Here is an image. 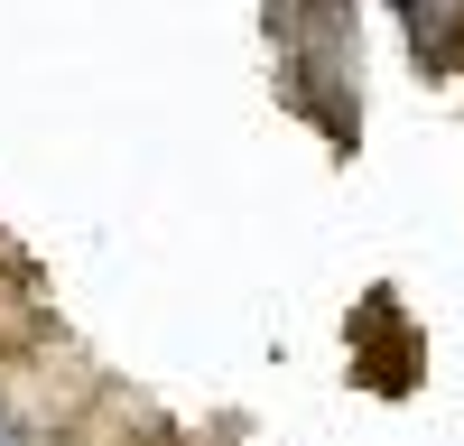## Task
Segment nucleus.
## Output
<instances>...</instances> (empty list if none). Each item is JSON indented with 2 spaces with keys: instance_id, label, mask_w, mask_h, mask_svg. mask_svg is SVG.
<instances>
[{
  "instance_id": "obj_1",
  "label": "nucleus",
  "mask_w": 464,
  "mask_h": 446,
  "mask_svg": "<svg viewBox=\"0 0 464 446\" xmlns=\"http://www.w3.org/2000/svg\"><path fill=\"white\" fill-rule=\"evenodd\" d=\"M455 19H464V0H409V37L428 56H455Z\"/></svg>"
},
{
  "instance_id": "obj_2",
  "label": "nucleus",
  "mask_w": 464,
  "mask_h": 446,
  "mask_svg": "<svg viewBox=\"0 0 464 446\" xmlns=\"http://www.w3.org/2000/svg\"><path fill=\"white\" fill-rule=\"evenodd\" d=\"M0 446H28V437H19V428H10V419H0Z\"/></svg>"
}]
</instances>
